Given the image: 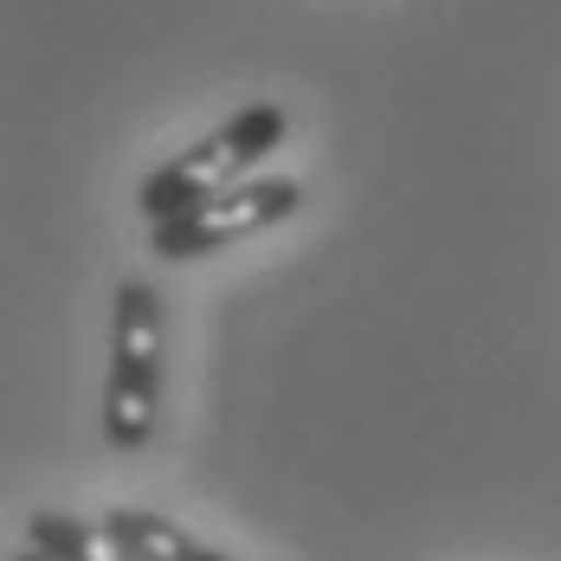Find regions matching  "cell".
<instances>
[{"instance_id":"3957f363","label":"cell","mask_w":561,"mask_h":561,"mask_svg":"<svg viewBox=\"0 0 561 561\" xmlns=\"http://www.w3.org/2000/svg\"><path fill=\"white\" fill-rule=\"evenodd\" d=\"M297 207H304V187L284 181V174L239 181V187H226V194H214V201H201V207H187V214H174V220L156 226V259L187 265V259L226 252V245H239V239H252L265 226L290 220Z\"/></svg>"},{"instance_id":"277c9868","label":"cell","mask_w":561,"mask_h":561,"mask_svg":"<svg viewBox=\"0 0 561 561\" xmlns=\"http://www.w3.org/2000/svg\"><path fill=\"white\" fill-rule=\"evenodd\" d=\"M104 529L129 561H232L207 542H194L181 523L156 516V510H104Z\"/></svg>"},{"instance_id":"5b68a950","label":"cell","mask_w":561,"mask_h":561,"mask_svg":"<svg viewBox=\"0 0 561 561\" xmlns=\"http://www.w3.org/2000/svg\"><path fill=\"white\" fill-rule=\"evenodd\" d=\"M26 549L53 561H129L111 542L104 523H78V516H58V510H33L26 516Z\"/></svg>"},{"instance_id":"8992f818","label":"cell","mask_w":561,"mask_h":561,"mask_svg":"<svg viewBox=\"0 0 561 561\" xmlns=\"http://www.w3.org/2000/svg\"><path fill=\"white\" fill-rule=\"evenodd\" d=\"M13 561H53V556H39V549H13Z\"/></svg>"},{"instance_id":"7a4b0ae2","label":"cell","mask_w":561,"mask_h":561,"mask_svg":"<svg viewBox=\"0 0 561 561\" xmlns=\"http://www.w3.org/2000/svg\"><path fill=\"white\" fill-rule=\"evenodd\" d=\"M284 136H290V116L278 104H245L239 116H226L220 129H207L194 149H174V162H162V169L142 181V214H149V226H162L174 214H187V207L226 194V187H239Z\"/></svg>"},{"instance_id":"6da1fadb","label":"cell","mask_w":561,"mask_h":561,"mask_svg":"<svg viewBox=\"0 0 561 561\" xmlns=\"http://www.w3.org/2000/svg\"><path fill=\"white\" fill-rule=\"evenodd\" d=\"M162 348H169V323H162L156 284L123 278L111 297V375H104V439L123 458L156 439V420H162Z\"/></svg>"}]
</instances>
